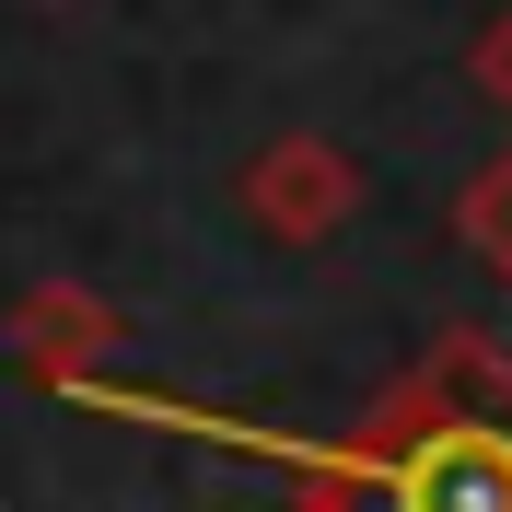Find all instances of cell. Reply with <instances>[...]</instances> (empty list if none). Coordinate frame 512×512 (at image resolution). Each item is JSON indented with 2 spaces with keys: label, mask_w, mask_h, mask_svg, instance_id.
<instances>
[{
  "label": "cell",
  "mask_w": 512,
  "mask_h": 512,
  "mask_svg": "<svg viewBox=\"0 0 512 512\" xmlns=\"http://www.w3.org/2000/svg\"><path fill=\"white\" fill-rule=\"evenodd\" d=\"M396 512H512V431L454 419L396 466Z\"/></svg>",
  "instance_id": "6da1fadb"
},
{
  "label": "cell",
  "mask_w": 512,
  "mask_h": 512,
  "mask_svg": "<svg viewBox=\"0 0 512 512\" xmlns=\"http://www.w3.org/2000/svg\"><path fill=\"white\" fill-rule=\"evenodd\" d=\"M245 198H256V222H280V233H326L350 210V163L315 152V140H280V152L245 175Z\"/></svg>",
  "instance_id": "7a4b0ae2"
},
{
  "label": "cell",
  "mask_w": 512,
  "mask_h": 512,
  "mask_svg": "<svg viewBox=\"0 0 512 512\" xmlns=\"http://www.w3.org/2000/svg\"><path fill=\"white\" fill-rule=\"evenodd\" d=\"M478 70H489V82H501V94H512V12H501V35H489V47H478Z\"/></svg>",
  "instance_id": "3957f363"
}]
</instances>
